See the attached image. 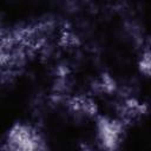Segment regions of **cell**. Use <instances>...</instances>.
Masks as SVG:
<instances>
[{
	"label": "cell",
	"mask_w": 151,
	"mask_h": 151,
	"mask_svg": "<svg viewBox=\"0 0 151 151\" xmlns=\"http://www.w3.org/2000/svg\"><path fill=\"white\" fill-rule=\"evenodd\" d=\"M139 66H140V71L147 77L150 73V53H149V50H146L144 52L142 60L139 63Z\"/></svg>",
	"instance_id": "cell-3"
},
{
	"label": "cell",
	"mask_w": 151,
	"mask_h": 151,
	"mask_svg": "<svg viewBox=\"0 0 151 151\" xmlns=\"http://www.w3.org/2000/svg\"><path fill=\"white\" fill-rule=\"evenodd\" d=\"M125 123L120 119L99 117L96 124L97 140L103 151H117L124 139Z\"/></svg>",
	"instance_id": "cell-2"
},
{
	"label": "cell",
	"mask_w": 151,
	"mask_h": 151,
	"mask_svg": "<svg viewBox=\"0 0 151 151\" xmlns=\"http://www.w3.org/2000/svg\"><path fill=\"white\" fill-rule=\"evenodd\" d=\"M5 151H47L44 134L32 124L15 123L7 131L4 140Z\"/></svg>",
	"instance_id": "cell-1"
}]
</instances>
